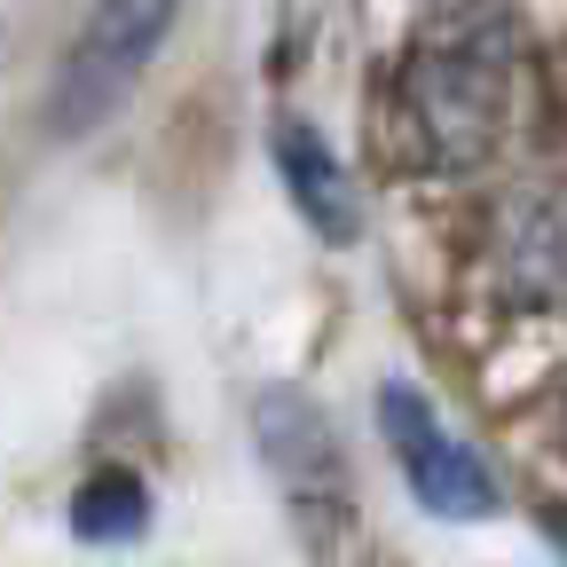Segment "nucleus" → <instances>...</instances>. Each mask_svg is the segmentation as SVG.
Masks as SVG:
<instances>
[{"instance_id": "20e7f679", "label": "nucleus", "mask_w": 567, "mask_h": 567, "mask_svg": "<svg viewBox=\"0 0 567 567\" xmlns=\"http://www.w3.org/2000/svg\"><path fill=\"white\" fill-rule=\"evenodd\" d=\"M252 450L292 505H347V457H339V434H331L316 394L260 386L252 394Z\"/></svg>"}, {"instance_id": "39448f33", "label": "nucleus", "mask_w": 567, "mask_h": 567, "mask_svg": "<svg viewBox=\"0 0 567 567\" xmlns=\"http://www.w3.org/2000/svg\"><path fill=\"white\" fill-rule=\"evenodd\" d=\"M488 276L496 292L528 316H559L567 308V197L559 189H520L496 221L488 245Z\"/></svg>"}, {"instance_id": "f257e3e1", "label": "nucleus", "mask_w": 567, "mask_h": 567, "mask_svg": "<svg viewBox=\"0 0 567 567\" xmlns=\"http://www.w3.org/2000/svg\"><path fill=\"white\" fill-rule=\"evenodd\" d=\"M520 24L505 0H434L394 63V118L434 174H481L513 126Z\"/></svg>"}, {"instance_id": "f03ea898", "label": "nucleus", "mask_w": 567, "mask_h": 567, "mask_svg": "<svg viewBox=\"0 0 567 567\" xmlns=\"http://www.w3.org/2000/svg\"><path fill=\"white\" fill-rule=\"evenodd\" d=\"M182 9L189 0H87L80 32H71V48L55 63V87H48V134L80 142L103 118H118V103L142 87V71L158 63Z\"/></svg>"}, {"instance_id": "0eeeda50", "label": "nucleus", "mask_w": 567, "mask_h": 567, "mask_svg": "<svg viewBox=\"0 0 567 567\" xmlns=\"http://www.w3.org/2000/svg\"><path fill=\"white\" fill-rule=\"evenodd\" d=\"M142 528H151V488H142V473H126V465H103L80 496H71V536L80 544H134Z\"/></svg>"}, {"instance_id": "423d86ee", "label": "nucleus", "mask_w": 567, "mask_h": 567, "mask_svg": "<svg viewBox=\"0 0 567 567\" xmlns=\"http://www.w3.org/2000/svg\"><path fill=\"white\" fill-rule=\"evenodd\" d=\"M268 158L284 174V197H292V213L323 237V245H354V229H363V197H354L347 166L331 158V142L308 126V118H276L268 126Z\"/></svg>"}, {"instance_id": "1a4fd4ad", "label": "nucleus", "mask_w": 567, "mask_h": 567, "mask_svg": "<svg viewBox=\"0 0 567 567\" xmlns=\"http://www.w3.org/2000/svg\"><path fill=\"white\" fill-rule=\"evenodd\" d=\"M544 536H551V544L567 551V505H551V513H544Z\"/></svg>"}, {"instance_id": "7ed1b4c3", "label": "nucleus", "mask_w": 567, "mask_h": 567, "mask_svg": "<svg viewBox=\"0 0 567 567\" xmlns=\"http://www.w3.org/2000/svg\"><path fill=\"white\" fill-rule=\"evenodd\" d=\"M379 434H386V457L402 465L410 496L434 520H488L496 513V473L481 465V450L465 434H450L434 394H417L410 379H386L379 386Z\"/></svg>"}, {"instance_id": "6e6552de", "label": "nucleus", "mask_w": 567, "mask_h": 567, "mask_svg": "<svg viewBox=\"0 0 567 567\" xmlns=\"http://www.w3.org/2000/svg\"><path fill=\"white\" fill-rule=\"evenodd\" d=\"M24 9H32V0H0V48H9V40H17V24H24Z\"/></svg>"}]
</instances>
